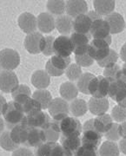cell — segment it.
Returning a JSON list of instances; mask_svg holds the SVG:
<instances>
[{"label":"cell","instance_id":"44","mask_svg":"<svg viewBox=\"0 0 126 156\" xmlns=\"http://www.w3.org/2000/svg\"><path fill=\"white\" fill-rule=\"evenodd\" d=\"M111 117L117 122H126V108L117 105L113 108L111 111Z\"/></svg>","mask_w":126,"mask_h":156},{"label":"cell","instance_id":"16","mask_svg":"<svg viewBox=\"0 0 126 156\" xmlns=\"http://www.w3.org/2000/svg\"><path fill=\"white\" fill-rule=\"evenodd\" d=\"M43 35L40 32H33L28 34L24 39V47L31 54H39L41 53V42L43 39Z\"/></svg>","mask_w":126,"mask_h":156},{"label":"cell","instance_id":"29","mask_svg":"<svg viewBox=\"0 0 126 156\" xmlns=\"http://www.w3.org/2000/svg\"><path fill=\"white\" fill-rule=\"evenodd\" d=\"M94 8L100 16H108L111 14L115 9V1L109 0H95L93 2Z\"/></svg>","mask_w":126,"mask_h":156},{"label":"cell","instance_id":"4","mask_svg":"<svg viewBox=\"0 0 126 156\" xmlns=\"http://www.w3.org/2000/svg\"><path fill=\"white\" fill-rule=\"evenodd\" d=\"M102 136L103 134H100L94 127L93 119L88 120L87 122L83 124L82 136L83 145L98 147L102 140Z\"/></svg>","mask_w":126,"mask_h":156},{"label":"cell","instance_id":"32","mask_svg":"<svg viewBox=\"0 0 126 156\" xmlns=\"http://www.w3.org/2000/svg\"><path fill=\"white\" fill-rule=\"evenodd\" d=\"M120 149L114 141L106 140L99 148V156H119Z\"/></svg>","mask_w":126,"mask_h":156},{"label":"cell","instance_id":"51","mask_svg":"<svg viewBox=\"0 0 126 156\" xmlns=\"http://www.w3.org/2000/svg\"><path fill=\"white\" fill-rule=\"evenodd\" d=\"M119 134L123 139L126 138V122H124L119 124Z\"/></svg>","mask_w":126,"mask_h":156},{"label":"cell","instance_id":"1","mask_svg":"<svg viewBox=\"0 0 126 156\" xmlns=\"http://www.w3.org/2000/svg\"><path fill=\"white\" fill-rule=\"evenodd\" d=\"M2 115H4L5 122L8 129H12L15 126L22 123L25 117L21 105L15 101L6 103Z\"/></svg>","mask_w":126,"mask_h":156},{"label":"cell","instance_id":"19","mask_svg":"<svg viewBox=\"0 0 126 156\" xmlns=\"http://www.w3.org/2000/svg\"><path fill=\"white\" fill-rule=\"evenodd\" d=\"M38 22V28L43 33H49L51 32L56 27V20L53 15L49 12H43L40 13L39 17H37Z\"/></svg>","mask_w":126,"mask_h":156},{"label":"cell","instance_id":"33","mask_svg":"<svg viewBox=\"0 0 126 156\" xmlns=\"http://www.w3.org/2000/svg\"><path fill=\"white\" fill-rule=\"evenodd\" d=\"M88 110L87 102L83 99H75L71 102L70 111L74 116H83Z\"/></svg>","mask_w":126,"mask_h":156},{"label":"cell","instance_id":"24","mask_svg":"<svg viewBox=\"0 0 126 156\" xmlns=\"http://www.w3.org/2000/svg\"><path fill=\"white\" fill-rule=\"evenodd\" d=\"M31 83L37 89H46L50 83V76L45 70L39 69V70H37L32 74Z\"/></svg>","mask_w":126,"mask_h":156},{"label":"cell","instance_id":"9","mask_svg":"<svg viewBox=\"0 0 126 156\" xmlns=\"http://www.w3.org/2000/svg\"><path fill=\"white\" fill-rule=\"evenodd\" d=\"M18 78L15 73L11 70L0 72V90L5 93H12L18 87Z\"/></svg>","mask_w":126,"mask_h":156},{"label":"cell","instance_id":"6","mask_svg":"<svg viewBox=\"0 0 126 156\" xmlns=\"http://www.w3.org/2000/svg\"><path fill=\"white\" fill-rule=\"evenodd\" d=\"M20 63V56L16 50L4 49L0 51V66L5 70L15 69Z\"/></svg>","mask_w":126,"mask_h":156},{"label":"cell","instance_id":"3","mask_svg":"<svg viewBox=\"0 0 126 156\" xmlns=\"http://www.w3.org/2000/svg\"><path fill=\"white\" fill-rule=\"evenodd\" d=\"M54 121L60 129L61 136H79L82 133L83 128L81 122L75 117L67 115L60 120Z\"/></svg>","mask_w":126,"mask_h":156},{"label":"cell","instance_id":"45","mask_svg":"<svg viewBox=\"0 0 126 156\" xmlns=\"http://www.w3.org/2000/svg\"><path fill=\"white\" fill-rule=\"evenodd\" d=\"M74 156H99L98 147L82 145Z\"/></svg>","mask_w":126,"mask_h":156},{"label":"cell","instance_id":"26","mask_svg":"<svg viewBox=\"0 0 126 156\" xmlns=\"http://www.w3.org/2000/svg\"><path fill=\"white\" fill-rule=\"evenodd\" d=\"M73 23L74 19L69 17L68 15H62L57 17L56 19V27L58 32L64 35L70 34L74 30L73 29Z\"/></svg>","mask_w":126,"mask_h":156},{"label":"cell","instance_id":"43","mask_svg":"<svg viewBox=\"0 0 126 156\" xmlns=\"http://www.w3.org/2000/svg\"><path fill=\"white\" fill-rule=\"evenodd\" d=\"M75 60L77 65L80 67H89L93 64L94 60L91 58V56L89 55L88 51L82 53L80 55H76L75 56Z\"/></svg>","mask_w":126,"mask_h":156},{"label":"cell","instance_id":"53","mask_svg":"<svg viewBox=\"0 0 126 156\" xmlns=\"http://www.w3.org/2000/svg\"><path fill=\"white\" fill-rule=\"evenodd\" d=\"M7 101H6V98L3 96V95H0V115L3 114V110H4V108L6 105Z\"/></svg>","mask_w":126,"mask_h":156},{"label":"cell","instance_id":"36","mask_svg":"<svg viewBox=\"0 0 126 156\" xmlns=\"http://www.w3.org/2000/svg\"><path fill=\"white\" fill-rule=\"evenodd\" d=\"M66 3L61 0H50L47 2V9L51 13V15L62 16L65 11Z\"/></svg>","mask_w":126,"mask_h":156},{"label":"cell","instance_id":"58","mask_svg":"<svg viewBox=\"0 0 126 156\" xmlns=\"http://www.w3.org/2000/svg\"><path fill=\"white\" fill-rule=\"evenodd\" d=\"M121 72H122V74L124 76H126V62H124V64L123 65V67L121 68Z\"/></svg>","mask_w":126,"mask_h":156},{"label":"cell","instance_id":"46","mask_svg":"<svg viewBox=\"0 0 126 156\" xmlns=\"http://www.w3.org/2000/svg\"><path fill=\"white\" fill-rule=\"evenodd\" d=\"M106 139L110 141H116L118 140L120 138V134H119V124L118 123H113L112 127L110 129L104 134Z\"/></svg>","mask_w":126,"mask_h":156},{"label":"cell","instance_id":"20","mask_svg":"<svg viewBox=\"0 0 126 156\" xmlns=\"http://www.w3.org/2000/svg\"><path fill=\"white\" fill-rule=\"evenodd\" d=\"M104 20L108 23L110 29V34H117L122 32L125 28V21L123 16L117 12H112L106 16Z\"/></svg>","mask_w":126,"mask_h":156},{"label":"cell","instance_id":"2","mask_svg":"<svg viewBox=\"0 0 126 156\" xmlns=\"http://www.w3.org/2000/svg\"><path fill=\"white\" fill-rule=\"evenodd\" d=\"M111 37L105 39H93L89 45L88 53L93 60L97 62L104 59L110 54Z\"/></svg>","mask_w":126,"mask_h":156},{"label":"cell","instance_id":"47","mask_svg":"<svg viewBox=\"0 0 126 156\" xmlns=\"http://www.w3.org/2000/svg\"><path fill=\"white\" fill-rule=\"evenodd\" d=\"M31 95V89L28 87L27 85L25 84H21V85H18V87L12 93H11V96L12 98H16L17 96H20V95Z\"/></svg>","mask_w":126,"mask_h":156},{"label":"cell","instance_id":"34","mask_svg":"<svg viewBox=\"0 0 126 156\" xmlns=\"http://www.w3.org/2000/svg\"><path fill=\"white\" fill-rule=\"evenodd\" d=\"M94 77L95 76L91 73H83L82 76L77 80V87L78 91H80L84 95H90L89 88Z\"/></svg>","mask_w":126,"mask_h":156},{"label":"cell","instance_id":"21","mask_svg":"<svg viewBox=\"0 0 126 156\" xmlns=\"http://www.w3.org/2000/svg\"><path fill=\"white\" fill-rule=\"evenodd\" d=\"M93 20L88 14H83L74 19L73 29L75 32L82 34H90L91 27Z\"/></svg>","mask_w":126,"mask_h":156},{"label":"cell","instance_id":"50","mask_svg":"<svg viewBox=\"0 0 126 156\" xmlns=\"http://www.w3.org/2000/svg\"><path fill=\"white\" fill-rule=\"evenodd\" d=\"M11 156H34V154L27 147H19L13 152Z\"/></svg>","mask_w":126,"mask_h":156},{"label":"cell","instance_id":"7","mask_svg":"<svg viewBox=\"0 0 126 156\" xmlns=\"http://www.w3.org/2000/svg\"><path fill=\"white\" fill-rule=\"evenodd\" d=\"M50 120L51 119L50 118L47 113H44L42 110H40L26 115L22 123L31 128L43 129L45 126L49 124Z\"/></svg>","mask_w":126,"mask_h":156},{"label":"cell","instance_id":"59","mask_svg":"<svg viewBox=\"0 0 126 156\" xmlns=\"http://www.w3.org/2000/svg\"><path fill=\"white\" fill-rule=\"evenodd\" d=\"M0 68H1V66H0Z\"/></svg>","mask_w":126,"mask_h":156},{"label":"cell","instance_id":"37","mask_svg":"<svg viewBox=\"0 0 126 156\" xmlns=\"http://www.w3.org/2000/svg\"><path fill=\"white\" fill-rule=\"evenodd\" d=\"M49 61L51 63V65L54 66L57 69H58L59 71H62V72H65V70L69 67V65L71 63V58L55 55V56H51V58Z\"/></svg>","mask_w":126,"mask_h":156},{"label":"cell","instance_id":"31","mask_svg":"<svg viewBox=\"0 0 126 156\" xmlns=\"http://www.w3.org/2000/svg\"><path fill=\"white\" fill-rule=\"evenodd\" d=\"M32 98L36 100L41 105L42 109L48 108L52 101V96L50 95V91L46 89H39L36 90L32 94Z\"/></svg>","mask_w":126,"mask_h":156},{"label":"cell","instance_id":"48","mask_svg":"<svg viewBox=\"0 0 126 156\" xmlns=\"http://www.w3.org/2000/svg\"><path fill=\"white\" fill-rule=\"evenodd\" d=\"M51 156H73L70 152L65 149L63 146L56 142L55 146L52 149Z\"/></svg>","mask_w":126,"mask_h":156},{"label":"cell","instance_id":"27","mask_svg":"<svg viewBox=\"0 0 126 156\" xmlns=\"http://www.w3.org/2000/svg\"><path fill=\"white\" fill-rule=\"evenodd\" d=\"M46 142H57L60 138L61 132L57 124L54 120H50V123L43 128Z\"/></svg>","mask_w":126,"mask_h":156},{"label":"cell","instance_id":"25","mask_svg":"<svg viewBox=\"0 0 126 156\" xmlns=\"http://www.w3.org/2000/svg\"><path fill=\"white\" fill-rule=\"evenodd\" d=\"M93 124L95 128L103 135L105 134L112 127V117L110 115L104 114L98 115L93 119Z\"/></svg>","mask_w":126,"mask_h":156},{"label":"cell","instance_id":"41","mask_svg":"<svg viewBox=\"0 0 126 156\" xmlns=\"http://www.w3.org/2000/svg\"><path fill=\"white\" fill-rule=\"evenodd\" d=\"M56 142H45L40 145L35 149L36 156H51L52 149Z\"/></svg>","mask_w":126,"mask_h":156},{"label":"cell","instance_id":"12","mask_svg":"<svg viewBox=\"0 0 126 156\" xmlns=\"http://www.w3.org/2000/svg\"><path fill=\"white\" fill-rule=\"evenodd\" d=\"M90 34L94 39L107 38L110 36V26L103 18L95 20L91 24Z\"/></svg>","mask_w":126,"mask_h":156},{"label":"cell","instance_id":"40","mask_svg":"<svg viewBox=\"0 0 126 156\" xmlns=\"http://www.w3.org/2000/svg\"><path fill=\"white\" fill-rule=\"evenodd\" d=\"M117 60H118V54L114 50L110 49V54L106 56L104 59L98 62V64L100 67L107 68L116 64Z\"/></svg>","mask_w":126,"mask_h":156},{"label":"cell","instance_id":"5","mask_svg":"<svg viewBox=\"0 0 126 156\" xmlns=\"http://www.w3.org/2000/svg\"><path fill=\"white\" fill-rule=\"evenodd\" d=\"M111 81L103 76H95L89 88L90 95L94 98H106L109 95Z\"/></svg>","mask_w":126,"mask_h":156},{"label":"cell","instance_id":"14","mask_svg":"<svg viewBox=\"0 0 126 156\" xmlns=\"http://www.w3.org/2000/svg\"><path fill=\"white\" fill-rule=\"evenodd\" d=\"M17 23L20 29L24 33L31 34L36 32L38 28V22L36 17L30 12H24L17 19Z\"/></svg>","mask_w":126,"mask_h":156},{"label":"cell","instance_id":"39","mask_svg":"<svg viewBox=\"0 0 126 156\" xmlns=\"http://www.w3.org/2000/svg\"><path fill=\"white\" fill-rule=\"evenodd\" d=\"M65 74L66 76L69 78L71 82L77 81L83 75L81 67L77 65V63H72L71 65H69V67L66 69Z\"/></svg>","mask_w":126,"mask_h":156},{"label":"cell","instance_id":"18","mask_svg":"<svg viewBox=\"0 0 126 156\" xmlns=\"http://www.w3.org/2000/svg\"><path fill=\"white\" fill-rule=\"evenodd\" d=\"M109 101L106 98H94L91 97L88 102V108L92 115L97 116L106 114L109 109Z\"/></svg>","mask_w":126,"mask_h":156},{"label":"cell","instance_id":"55","mask_svg":"<svg viewBox=\"0 0 126 156\" xmlns=\"http://www.w3.org/2000/svg\"><path fill=\"white\" fill-rule=\"evenodd\" d=\"M5 126H6V124H5V121H4V120L1 118V116H0V134L4 132Z\"/></svg>","mask_w":126,"mask_h":156},{"label":"cell","instance_id":"15","mask_svg":"<svg viewBox=\"0 0 126 156\" xmlns=\"http://www.w3.org/2000/svg\"><path fill=\"white\" fill-rule=\"evenodd\" d=\"M65 11L69 17L75 18L83 14H87V3L83 0H69L66 2Z\"/></svg>","mask_w":126,"mask_h":156},{"label":"cell","instance_id":"11","mask_svg":"<svg viewBox=\"0 0 126 156\" xmlns=\"http://www.w3.org/2000/svg\"><path fill=\"white\" fill-rule=\"evenodd\" d=\"M91 39V34H82L73 32L71 34V40L74 46V54L80 55L82 53H84L88 51L89 49V43Z\"/></svg>","mask_w":126,"mask_h":156},{"label":"cell","instance_id":"10","mask_svg":"<svg viewBox=\"0 0 126 156\" xmlns=\"http://www.w3.org/2000/svg\"><path fill=\"white\" fill-rule=\"evenodd\" d=\"M54 53L57 56L70 57L74 50V46L71 37L67 36H59L54 41Z\"/></svg>","mask_w":126,"mask_h":156},{"label":"cell","instance_id":"30","mask_svg":"<svg viewBox=\"0 0 126 156\" xmlns=\"http://www.w3.org/2000/svg\"><path fill=\"white\" fill-rule=\"evenodd\" d=\"M59 92L63 99H65V101L75 100L78 95L77 87L71 82H66L61 84Z\"/></svg>","mask_w":126,"mask_h":156},{"label":"cell","instance_id":"56","mask_svg":"<svg viewBox=\"0 0 126 156\" xmlns=\"http://www.w3.org/2000/svg\"><path fill=\"white\" fill-rule=\"evenodd\" d=\"M117 80H118V81H120V82H122L123 83H124L126 85V76H124V75L122 74V72H120V74H119Z\"/></svg>","mask_w":126,"mask_h":156},{"label":"cell","instance_id":"13","mask_svg":"<svg viewBox=\"0 0 126 156\" xmlns=\"http://www.w3.org/2000/svg\"><path fill=\"white\" fill-rule=\"evenodd\" d=\"M46 142L44 131L41 128H28L27 137L24 145L27 147H38L43 143Z\"/></svg>","mask_w":126,"mask_h":156},{"label":"cell","instance_id":"8","mask_svg":"<svg viewBox=\"0 0 126 156\" xmlns=\"http://www.w3.org/2000/svg\"><path fill=\"white\" fill-rule=\"evenodd\" d=\"M48 108L50 116L54 120H60L62 118L69 115L70 112V106L67 101L63 98L52 99Z\"/></svg>","mask_w":126,"mask_h":156},{"label":"cell","instance_id":"23","mask_svg":"<svg viewBox=\"0 0 126 156\" xmlns=\"http://www.w3.org/2000/svg\"><path fill=\"white\" fill-rule=\"evenodd\" d=\"M108 96L117 102L121 101L126 96V85L118 80L111 81Z\"/></svg>","mask_w":126,"mask_h":156},{"label":"cell","instance_id":"35","mask_svg":"<svg viewBox=\"0 0 126 156\" xmlns=\"http://www.w3.org/2000/svg\"><path fill=\"white\" fill-rule=\"evenodd\" d=\"M0 147L6 151H15L19 148V145L15 143L11 137V132L4 131L0 134Z\"/></svg>","mask_w":126,"mask_h":156},{"label":"cell","instance_id":"57","mask_svg":"<svg viewBox=\"0 0 126 156\" xmlns=\"http://www.w3.org/2000/svg\"><path fill=\"white\" fill-rule=\"evenodd\" d=\"M118 105L120 107H123V108H126V96L121 101L118 102Z\"/></svg>","mask_w":126,"mask_h":156},{"label":"cell","instance_id":"17","mask_svg":"<svg viewBox=\"0 0 126 156\" xmlns=\"http://www.w3.org/2000/svg\"><path fill=\"white\" fill-rule=\"evenodd\" d=\"M14 101L20 104L22 107L23 110L24 112L25 115L31 113L42 110L41 105L36 100L31 98L30 95H20L14 98Z\"/></svg>","mask_w":126,"mask_h":156},{"label":"cell","instance_id":"28","mask_svg":"<svg viewBox=\"0 0 126 156\" xmlns=\"http://www.w3.org/2000/svg\"><path fill=\"white\" fill-rule=\"evenodd\" d=\"M28 128L29 127L24 125V123H20L15 126L11 130V137L12 140L18 145H24L27 137Z\"/></svg>","mask_w":126,"mask_h":156},{"label":"cell","instance_id":"49","mask_svg":"<svg viewBox=\"0 0 126 156\" xmlns=\"http://www.w3.org/2000/svg\"><path fill=\"white\" fill-rule=\"evenodd\" d=\"M45 71L49 74L50 76H60L64 74V72L59 71L54 66H52L50 61L47 62L46 64H45Z\"/></svg>","mask_w":126,"mask_h":156},{"label":"cell","instance_id":"42","mask_svg":"<svg viewBox=\"0 0 126 156\" xmlns=\"http://www.w3.org/2000/svg\"><path fill=\"white\" fill-rule=\"evenodd\" d=\"M121 72V68L118 64H114L110 67L104 68V76L108 78L110 81H117Z\"/></svg>","mask_w":126,"mask_h":156},{"label":"cell","instance_id":"22","mask_svg":"<svg viewBox=\"0 0 126 156\" xmlns=\"http://www.w3.org/2000/svg\"><path fill=\"white\" fill-rule=\"evenodd\" d=\"M60 142L63 147L73 156L83 145L80 136H60Z\"/></svg>","mask_w":126,"mask_h":156},{"label":"cell","instance_id":"54","mask_svg":"<svg viewBox=\"0 0 126 156\" xmlns=\"http://www.w3.org/2000/svg\"><path fill=\"white\" fill-rule=\"evenodd\" d=\"M120 58L123 61L126 62V43L123 45L120 50Z\"/></svg>","mask_w":126,"mask_h":156},{"label":"cell","instance_id":"38","mask_svg":"<svg viewBox=\"0 0 126 156\" xmlns=\"http://www.w3.org/2000/svg\"><path fill=\"white\" fill-rule=\"evenodd\" d=\"M54 41L55 38L52 36H47L44 37L41 42V52L44 54V56H52L54 53Z\"/></svg>","mask_w":126,"mask_h":156},{"label":"cell","instance_id":"52","mask_svg":"<svg viewBox=\"0 0 126 156\" xmlns=\"http://www.w3.org/2000/svg\"><path fill=\"white\" fill-rule=\"evenodd\" d=\"M119 148H120L121 152L126 155V138L120 140V142H119Z\"/></svg>","mask_w":126,"mask_h":156}]
</instances>
